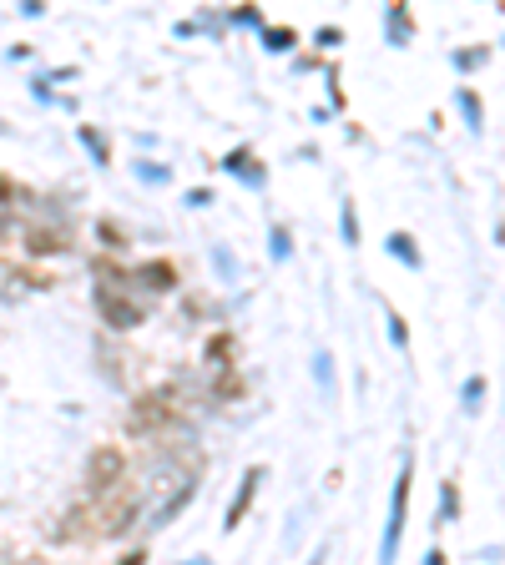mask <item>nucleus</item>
<instances>
[{
    "instance_id": "obj_1",
    "label": "nucleus",
    "mask_w": 505,
    "mask_h": 565,
    "mask_svg": "<svg viewBox=\"0 0 505 565\" xmlns=\"http://www.w3.org/2000/svg\"><path fill=\"white\" fill-rule=\"evenodd\" d=\"M122 485V450H96L92 465H86V489L92 495H107V489Z\"/></svg>"
},
{
    "instance_id": "obj_2",
    "label": "nucleus",
    "mask_w": 505,
    "mask_h": 565,
    "mask_svg": "<svg viewBox=\"0 0 505 565\" xmlns=\"http://www.w3.org/2000/svg\"><path fill=\"white\" fill-rule=\"evenodd\" d=\"M172 394H147L142 404H137V414H132V429H137V434H142V429H152V424H167L172 419Z\"/></svg>"
},
{
    "instance_id": "obj_3",
    "label": "nucleus",
    "mask_w": 505,
    "mask_h": 565,
    "mask_svg": "<svg viewBox=\"0 0 505 565\" xmlns=\"http://www.w3.org/2000/svg\"><path fill=\"white\" fill-rule=\"evenodd\" d=\"M405 500H410V465H405V474H399V489H395V520H389V530H384V561L395 555L399 530H405Z\"/></svg>"
},
{
    "instance_id": "obj_4",
    "label": "nucleus",
    "mask_w": 505,
    "mask_h": 565,
    "mask_svg": "<svg viewBox=\"0 0 505 565\" xmlns=\"http://www.w3.org/2000/svg\"><path fill=\"white\" fill-rule=\"evenodd\" d=\"M96 303H101V314H107L111 323H116V329H132V323L142 318V308H137V303H116V298H111V293H107V288L96 293Z\"/></svg>"
},
{
    "instance_id": "obj_5",
    "label": "nucleus",
    "mask_w": 505,
    "mask_h": 565,
    "mask_svg": "<svg viewBox=\"0 0 505 565\" xmlns=\"http://www.w3.org/2000/svg\"><path fill=\"white\" fill-rule=\"evenodd\" d=\"M258 480H263V470H248V480H243V489H237L233 510H228V530H233V525H237V515L248 510V500H252V485H258Z\"/></svg>"
},
{
    "instance_id": "obj_6",
    "label": "nucleus",
    "mask_w": 505,
    "mask_h": 565,
    "mask_svg": "<svg viewBox=\"0 0 505 565\" xmlns=\"http://www.w3.org/2000/svg\"><path fill=\"white\" fill-rule=\"evenodd\" d=\"M137 278L152 282V288L162 293V288H172V267H167V263H147V267H137Z\"/></svg>"
},
{
    "instance_id": "obj_7",
    "label": "nucleus",
    "mask_w": 505,
    "mask_h": 565,
    "mask_svg": "<svg viewBox=\"0 0 505 565\" xmlns=\"http://www.w3.org/2000/svg\"><path fill=\"white\" fill-rule=\"evenodd\" d=\"M31 252H61V237L56 233H31Z\"/></svg>"
},
{
    "instance_id": "obj_8",
    "label": "nucleus",
    "mask_w": 505,
    "mask_h": 565,
    "mask_svg": "<svg viewBox=\"0 0 505 565\" xmlns=\"http://www.w3.org/2000/svg\"><path fill=\"white\" fill-rule=\"evenodd\" d=\"M389 248H395L405 263H414V243H410V237H389Z\"/></svg>"
},
{
    "instance_id": "obj_9",
    "label": "nucleus",
    "mask_w": 505,
    "mask_h": 565,
    "mask_svg": "<svg viewBox=\"0 0 505 565\" xmlns=\"http://www.w3.org/2000/svg\"><path fill=\"white\" fill-rule=\"evenodd\" d=\"M273 252H278V258H288V233H284V227L273 233Z\"/></svg>"
},
{
    "instance_id": "obj_10",
    "label": "nucleus",
    "mask_w": 505,
    "mask_h": 565,
    "mask_svg": "<svg viewBox=\"0 0 505 565\" xmlns=\"http://www.w3.org/2000/svg\"><path fill=\"white\" fill-rule=\"evenodd\" d=\"M0 233H5V218H0Z\"/></svg>"
}]
</instances>
